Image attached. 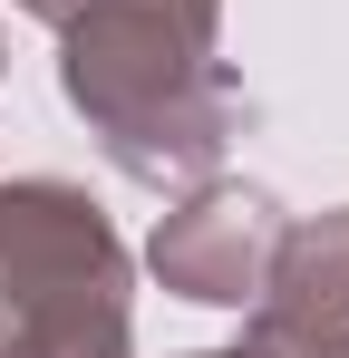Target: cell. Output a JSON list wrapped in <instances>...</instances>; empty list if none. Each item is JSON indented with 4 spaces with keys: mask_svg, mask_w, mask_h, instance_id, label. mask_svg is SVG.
I'll use <instances>...</instances> for the list:
<instances>
[{
    "mask_svg": "<svg viewBox=\"0 0 349 358\" xmlns=\"http://www.w3.org/2000/svg\"><path fill=\"white\" fill-rule=\"evenodd\" d=\"M10 10H20V20H49V29H58V20H68L78 0H10Z\"/></svg>",
    "mask_w": 349,
    "mask_h": 358,
    "instance_id": "5b68a950",
    "label": "cell"
},
{
    "mask_svg": "<svg viewBox=\"0 0 349 358\" xmlns=\"http://www.w3.org/2000/svg\"><path fill=\"white\" fill-rule=\"evenodd\" d=\"M0 358H136V262L88 184H0Z\"/></svg>",
    "mask_w": 349,
    "mask_h": 358,
    "instance_id": "7a4b0ae2",
    "label": "cell"
},
{
    "mask_svg": "<svg viewBox=\"0 0 349 358\" xmlns=\"http://www.w3.org/2000/svg\"><path fill=\"white\" fill-rule=\"evenodd\" d=\"M58 97L107 165L146 194H184L242 136V78L224 68V0H78L58 20Z\"/></svg>",
    "mask_w": 349,
    "mask_h": 358,
    "instance_id": "6da1fadb",
    "label": "cell"
},
{
    "mask_svg": "<svg viewBox=\"0 0 349 358\" xmlns=\"http://www.w3.org/2000/svg\"><path fill=\"white\" fill-rule=\"evenodd\" d=\"M242 349L252 358H349V203L282 223Z\"/></svg>",
    "mask_w": 349,
    "mask_h": 358,
    "instance_id": "277c9868",
    "label": "cell"
},
{
    "mask_svg": "<svg viewBox=\"0 0 349 358\" xmlns=\"http://www.w3.org/2000/svg\"><path fill=\"white\" fill-rule=\"evenodd\" d=\"M272 242H282V203L262 184L204 175L184 184L156 233H146V271L165 281L174 300H204V310H252L262 271H272Z\"/></svg>",
    "mask_w": 349,
    "mask_h": 358,
    "instance_id": "3957f363",
    "label": "cell"
},
{
    "mask_svg": "<svg viewBox=\"0 0 349 358\" xmlns=\"http://www.w3.org/2000/svg\"><path fill=\"white\" fill-rule=\"evenodd\" d=\"M184 358H252V349H184Z\"/></svg>",
    "mask_w": 349,
    "mask_h": 358,
    "instance_id": "8992f818",
    "label": "cell"
}]
</instances>
